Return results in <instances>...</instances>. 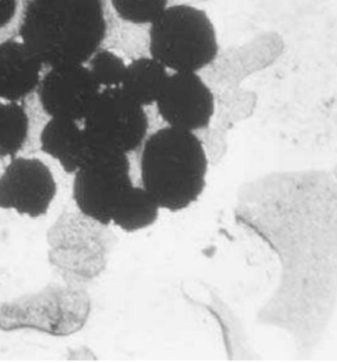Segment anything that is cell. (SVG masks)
Here are the masks:
<instances>
[{
    "mask_svg": "<svg viewBox=\"0 0 337 363\" xmlns=\"http://www.w3.org/2000/svg\"><path fill=\"white\" fill-rule=\"evenodd\" d=\"M102 0H30L20 40L42 65L88 62L106 38Z\"/></svg>",
    "mask_w": 337,
    "mask_h": 363,
    "instance_id": "1",
    "label": "cell"
},
{
    "mask_svg": "<svg viewBox=\"0 0 337 363\" xmlns=\"http://www.w3.org/2000/svg\"><path fill=\"white\" fill-rule=\"evenodd\" d=\"M142 186L161 209L183 211L198 201L207 185L209 160L196 133L166 126L141 147Z\"/></svg>",
    "mask_w": 337,
    "mask_h": 363,
    "instance_id": "2",
    "label": "cell"
},
{
    "mask_svg": "<svg viewBox=\"0 0 337 363\" xmlns=\"http://www.w3.org/2000/svg\"><path fill=\"white\" fill-rule=\"evenodd\" d=\"M216 27L209 15L193 5H169L149 25V56L171 72H200L219 54Z\"/></svg>",
    "mask_w": 337,
    "mask_h": 363,
    "instance_id": "3",
    "label": "cell"
},
{
    "mask_svg": "<svg viewBox=\"0 0 337 363\" xmlns=\"http://www.w3.org/2000/svg\"><path fill=\"white\" fill-rule=\"evenodd\" d=\"M91 312V300L74 286L50 287L36 294L0 305V330H35L64 337L81 329Z\"/></svg>",
    "mask_w": 337,
    "mask_h": 363,
    "instance_id": "4",
    "label": "cell"
},
{
    "mask_svg": "<svg viewBox=\"0 0 337 363\" xmlns=\"http://www.w3.org/2000/svg\"><path fill=\"white\" fill-rule=\"evenodd\" d=\"M82 121L89 150L129 156L141 150L149 136L146 108L125 94L121 87L100 90Z\"/></svg>",
    "mask_w": 337,
    "mask_h": 363,
    "instance_id": "5",
    "label": "cell"
},
{
    "mask_svg": "<svg viewBox=\"0 0 337 363\" xmlns=\"http://www.w3.org/2000/svg\"><path fill=\"white\" fill-rule=\"evenodd\" d=\"M133 185L128 155L89 150L86 161L74 174L72 199L77 211L107 227Z\"/></svg>",
    "mask_w": 337,
    "mask_h": 363,
    "instance_id": "6",
    "label": "cell"
},
{
    "mask_svg": "<svg viewBox=\"0 0 337 363\" xmlns=\"http://www.w3.org/2000/svg\"><path fill=\"white\" fill-rule=\"evenodd\" d=\"M48 165L37 157H14L0 174V209L36 219L48 213L57 195Z\"/></svg>",
    "mask_w": 337,
    "mask_h": 363,
    "instance_id": "7",
    "label": "cell"
},
{
    "mask_svg": "<svg viewBox=\"0 0 337 363\" xmlns=\"http://www.w3.org/2000/svg\"><path fill=\"white\" fill-rule=\"evenodd\" d=\"M154 105L166 126L192 133L207 129L216 111L213 91L199 72H171Z\"/></svg>",
    "mask_w": 337,
    "mask_h": 363,
    "instance_id": "8",
    "label": "cell"
},
{
    "mask_svg": "<svg viewBox=\"0 0 337 363\" xmlns=\"http://www.w3.org/2000/svg\"><path fill=\"white\" fill-rule=\"evenodd\" d=\"M40 105L50 118L82 121L99 94L86 64L50 67L38 89Z\"/></svg>",
    "mask_w": 337,
    "mask_h": 363,
    "instance_id": "9",
    "label": "cell"
},
{
    "mask_svg": "<svg viewBox=\"0 0 337 363\" xmlns=\"http://www.w3.org/2000/svg\"><path fill=\"white\" fill-rule=\"evenodd\" d=\"M49 236L52 262L74 280L92 279L94 221L79 211L66 213Z\"/></svg>",
    "mask_w": 337,
    "mask_h": 363,
    "instance_id": "10",
    "label": "cell"
},
{
    "mask_svg": "<svg viewBox=\"0 0 337 363\" xmlns=\"http://www.w3.org/2000/svg\"><path fill=\"white\" fill-rule=\"evenodd\" d=\"M42 66L21 40L0 42V99L19 102L33 94L41 82Z\"/></svg>",
    "mask_w": 337,
    "mask_h": 363,
    "instance_id": "11",
    "label": "cell"
},
{
    "mask_svg": "<svg viewBox=\"0 0 337 363\" xmlns=\"http://www.w3.org/2000/svg\"><path fill=\"white\" fill-rule=\"evenodd\" d=\"M40 147L47 156L61 165L64 172L74 175L86 161L89 146L79 122L51 118L40 134Z\"/></svg>",
    "mask_w": 337,
    "mask_h": 363,
    "instance_id": "12",
    "label": "cell"
},
{
    "mask_svg": "<svg viewBox=\"0 0 337 363\" xmlns=\"http://www.w3.org/2000/svg\"><path fill=\"white\" fill-rule=\"evenodd\" d=\"M171 72L152 56L137 57L127 64L121 89L144 108L156 104Z\"/></svg>",
    "mask_w": 337,
    "mask_h": 363,
    "instance_id": "13",
    "label": "cell"
},
{
    "mask_svg": "<svg viewBox=\"0 0 337 363\" xmlns=\"http://www.w3.org/2000/svg\"><path fill=\"white\" fill-rule=\"evenodd\" d=\"M161 208L143 186L133 185L119 202L111 225L122 231L136 233L156 224Z\"/></svg>",
    "mask_w": 337,
    "mask_h": 363,
    "instance_id": "14",
    "label": "cell"
},
{
    "mask_svg": "<svg viewBox=\"0 0 337 363\" xmlns=\"http://www.w3.org/2000/svg\"><path fill=\"white\" fill-rule=\"evenodd\" d=\"M29 133V117L19 102L0 104V157L12 159L23 149Z\"/></svg>",
    "mask_w": 337,
    "mask_h": 363,
    "instance_id": "15",
    "label": "cell"
},
{
    "mask_svg": "<svg viewBox=\"0 0 337 363\" xmlns=\"http://www.w3.org/2000/svg\"><path fill=\"white\" fill-rule=\"evenodd\" d=\"M120 19L129 24L152 25L169 6V0H110Z\"/></svg>",
    "mask_w": 337,
    "mask_h": 363,
    "instance_id": "16",
    "label": "cell"
},
{
    "mask_svg": "<svg viewBox=\"0 0 337 363\" xmlns=\"http://www.w3.org/2000/svg\"><path fill=\"white\" fill-rule=\"evenodd\" d=\"M88 62L87 67L100 89L121 86L127 67L123 57L110 50H98Z\"/></svg>",
    "mask_w": 337,
    "mask_h": 363,
    "instance_id": "17",
    "label": "cell"
},
{
    "mask_svg": "<svg viewBox=\"0 0 337 363\" xmlns=\"http://www.w3.org/2000/svg\"><path fill=\"white\" fill-rule=\"evenodd\" d=\"M16 0H0V28L6 26L16 13Z\"/></svg>",
    "mask_w": 337,
    "mask_h": 363,
    "instance_id": "18",
    "label": "cell"
}]
</instances>
